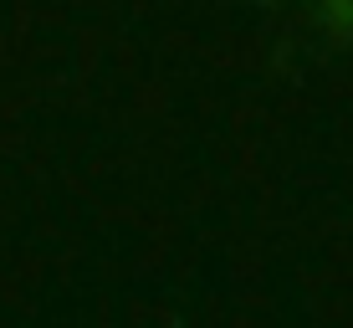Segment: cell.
I'll return each mask as SVG.
<instances>
[{"label": "cell", "instance_id": "6da1fadb", "mask_svg": "<svg viewBox=\"0 0 353 328\" xmlns=\"http://www.w3.org/2000/svg\"><path fill=\"white\" fill-rule=\"evenodd\" d=\"M312 26L333 46H348L353 41V0H312Z\"/></svg>", "mask_w": 353, "mask_h": 328}, {"label": "cell", "instance_id": "7a4b0ae2", "mask_svg": "<svg viewBox=\"0 0 353 328\" xmlns=\"http://www.w3.org/2000/svg\"><path fill=\"white\" fill-rule=\"evenodd\" d=\"M256 6H272V0H256Z\"/></svg>", "mask_w": 353, "mask_h": 328}]
</instances>
